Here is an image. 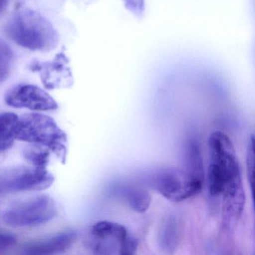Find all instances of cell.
Returning a JSON list of instances; mask_svg holds the SVG:
<instances>
[{
    "mask_svg": "<svg viewBox=\"0 0 255 255\" xmlns=\"http://www.w3.org/2000/svg\"><path fill=\"white\" fill-rule=\"evenodd\" d=\"M7 105L32 111L57 110L59 105L46 91L34 85L20 84L10 89L5 97Z\"/></svg>",
    "mask_w": 255,
    "mask_h": 255,
    "instance_id": "8992f818",
    "label": "cell"
},
{
    "mask_svg": "<svg viewBox=\"0 0 255 255\" xmlns=\"http://www.w3.org/2000/svg\"><path fill=\"white\" fill-rule=\"evenodd\" d=\"M66 63V57L61 53L53 62L35 63L32 69L41 72V80L47 89L66 88L72 83L71 72L65 67Z\"/></svg>",
    "mask_w": 255,
    "mask_h": 255,
    "instance_id": "52a82bcc",
    "label": "cell"
},
{
    "mask_svg": "<svg viewBox=\"0 0 255 255\" xmlns=\"http://www.w3.org/2000/svg\"><path fill=\"white\" fill-rule=\"evenodd\" d=\"M125 6L135 14H141L144 11V0H125Z\"/></svg>",
    "mask_w": 255,
    "mask_h": 255,
    "instance_id": "e0dca14e",
    "label": "cell"
},
{
    "mask_svg": "<svg viewBox=\"0 0 255 255\" xmlns=\"http://www.w3.org/2000/svg\"><path fill=\"white\" fill-rule=\"evenodd\" d=\"M207 183L209 192L213 196L223 194L228 184L225 174L216 164L212 162L207 171Z\"/></svg>",
    "mask_w": 255,
    "mask_h": 255,
    "instance_id": "8fae6325",
    "label": "cell"
},
{
    "mask_svg": "<svg viewBox=\"0 0 255 255\" xmlns=\"http://www.w3.org/2000/svg\"><path fill=\"white\" fill-rule=\"evenodd\" d=\"M17 119L14 113H0V152L8 150L14 144L13 130Z\"/></svg>",
    "mask_w": 255,
    "mask_h": 255,
    "instance_id": "30bf717a",
    "label": "cell"
},
{
    "mask_svg": "<svg viewBox=\"0 0 255 255\" xmlns=\"http://www.w3.org/2000/svg\"><path fill=\"white\" fill-rule=\"evenodd\" d=\"M58 213L56 201L48 195H38L11 206L2 219L13 228L39 226L53 220Z\"/></svg>",
    "mask_w": 255,
    "mask_h": 255,
    "instance_id": "3957f363",
    "label": "cell"
},
{
    "mask_svg": "<svg viewBox=\"0 0 255 255\" xmlns=\"http://www.w3.org/2000/svg\"><path fill=\"white\" fill-rule=\"evenodd\" d=\"M203 183L186 171L168 168L159 174L156 184L158 191L165 198L177 202L198 195L202 189Z\"/></svg>",
    "mask_w": 255,
    "mask_h": 255,
    "instance_id": "5b68a950",
    "label": "cell"
},
{
    "mask_svg": "<svg viewBox=\"0 0 255 255\" xmlns=\"http://www.w3.org/2000/svg\"><path fill=\"white\" fill-rule=\"evenodd\" d=\"M14 139L47 147L65 164L68 154L67 134L54 119L38 113H27L18 117L14 125Z\"/></svg>",
    "mask_w": 255,
    "mask_h": 255,
    "instance_id": "7a4b0ae2",
    "label": "cell"
},
{
    "mask_svg": "<svg viewBox=\"0 0 255 255\" xmlns=\"http://www.w3.org/2000/svg\"><path fill=\"white\" fill-rule=\"evenodd\" d=\"M50 151L47 147L33 144L25 150L24 158L29 165L39 168H47L50 160Z\"/></svg>",
    "mask_w": 255,
    "mask_h": 255,
    "instance_id": "7c38bea8",
    "label": "cell"
},
{
    "mask_svg": "<svg viewBox=\"0 0 255 255\" xmlns=\"http://www.w3.org/2000/svg\"><path fill=\"white\" fill-rule=\"evenodd\" d=\"M151 196L144 189H134L128 195V203L134 211L144 213L151 204Z\"/></svg>",
    "mask_w": 255,
    "mask_h": 255,
    "instance_id": "4fadbf2b",
    "label": "cell"
},
{
    "mask_svg": "<svg viewBox=\"0 0 255 255\" xmlns=\"http://www.w3.org/2000/svg\"><path fill=\"white\" fill-rule=\"evenodd\" d=\"M246 167H247L248 178L252 189L254 183V171H255V139L253 135L251 136L248 143Z\"/></svg>",
    "mask_w": 255,
    "mask_h": 255,
    "instance_id": "5bb4252c",
    "label": "cell"
},
{
    "mask_svg": "<svg viewBox=\"0 0 255 255\" xmlns=\"http://www.w3.org/2000/svg\"><path fill=\"white\" fill-rule=\"evenodd\" d=\"M6 33L20 47L35 51H49L59 42L50 22L29 8H20L13 14L7 23Z\"/></svg>",
    "mask_w": 255,
    "mask_h": 255,
    "instance_id": "6da1fadb",
    "label": "cell"
},
{
    "mask_svg": "<svg viewBox=\"0 0 255 255\" xmlns=\"http://www.w3.org/2000/svg\"><path fill=\"white\" fill-rule=\"evenodd\" d=\"M17 243L15 236L6 231H0V252L7 250Z\"/></svg>",
    "mask_w": 255,
    "mask_h": 255,
    "instance_id": "2e32d148",
    "label": "cell"
},
{
    "mask_svg": "<svg viewBox=\"0 0 255 255\" xmlns=\"http://www.w3.org/2000/svg\"><path fill=\"white\" fill-rule=\"evenodd\" d=\"M53 182L54 177L47 168L29 165L0 168V193L44 190Z\"/></svg>",
    "mask_w": 255,
    "mask_h": 255,
    "instance_id": "277c9868",
    "label": "cell"
},
{
    "mask_svg": "<svg viewBox=\"0 0 255 255\" xmlns=\"http://www.w3.org/2000/svg\"><path fill=\"white\" fill-rule=\"evenodd\" d=\"M129 234L125 227L115 222L102 221L98 222L92 226L90 236L92 238L98 240L113 239L122 244Z\"/></svg>",
    "mask_w": 255,
    "mask_h": 255,
    "instance_id": "9c48e42d",
    "label": "cell"
},
{
    "mask_svg": "<svg viewBox=\"0 0 255 255\" xmlns=\"http://www.w3.org/2000/svg\"><path fill=\"white\" fill-rule=\"evenodd\" d=\"M138 241L130 235L121 244L119 248L120 255H133L138 247Z\"/></svg>",
    "mask_w": 255,
    "mask_h": 255,
    "instance_id": "9a60e30c",
    "label": "cell"
},
{
    "mask_svg": "<svg viewBox=\"0 0 255 255\" xmlns=\"http://www.w3.org/2000/svg\"><path fill=\"white\" fill-rule=\"evenodd\" d=\"M77 234L74 231H64L47 238L35 240L25 246L24 252L27 255H46L62 253L75 243Z\"/></svg>",
    "mask_w": 255,
    "mask_h": 255,
    "instance_id": "ba28073f",
    "label": "cell"
}]
</instances>
